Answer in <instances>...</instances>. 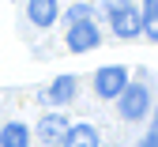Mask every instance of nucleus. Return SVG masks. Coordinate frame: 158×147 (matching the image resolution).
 <instances>
[{
    "label": "nucleus",
    "mask_w": 158,
    "mask_h": 147,
    "mask_svg": "<svg viewBox=\"0 0 158 147\" xmlns=\"http://www.w3.org/2000/svg\"><path fill=\"white\" fill-rule=\"evenodd\" d=\"M117 98H121V117H124V121H139V117H147V110H151V94H147L143 83H128Z\"/></svg>",
    "instance_id": "nucleus-1"
},
{
    "label": "nucleus",
    "mask_w": 158,
    "mask_h": 147,
    "mask_svg": "<svg viewBox=\"0 0 158 147\" xmlns=\"http://www.w3.org/2000/svg\"><path fill=\"white\" fill-rule=\"evenodd\" d=\"M128 87V72L121 68V64H109V68H98V76H94V91L102 94V98H117Z\"/></svg>",
    "instance_id": "nucleus-2"
},
{
    "label": "nucleus",
    "mask_w": 158,
    "mask_h": 147,
    "mask_svg": "<svg viewBox=\"0 0 158 147\" xmlns=\"http://www.w3.org/2000/svg\"><path fill=\"white\" fill-rule=\"evenodd\" d=\"M98 41H102V30L94 27V19H90V23H72V27H68V45H72L75 53L94 49Z\"/></svg>",
    "instance_id": "nucleus-3"
},
{
    "label": "nucleus",
    "mask_w": 158,
    "mask_h": 147,
    "mask_svg": "<svg viewBox=\"0 0 158 147\" xmlns=\"http://www.w3.org/2000/svg\"><path fill=\"white\" fill-rule=\"evenodd\" d=\"M109 23H113V34H117V38H139V34H143V15L135 11L132 4H128L124 11H117Z\"/></svg>",
    "instance_id": "nucleus-4"
},
{
    "label": "nucleus",
    "mask_w": 158,
    "mask_h": 147,
    "mask_svg": "<svg viewBox=\"0 0 158 147\" xmlns=\"http://www.w3.org/2000/svg\"><path fill=\"white\" fill-rule=\"evenodd\" d=\"M68 128L72 124L60 113H49V117H42V124H38V140H42L45 147H60V140L68 136Z\"/></svg>",
    "instance_id": "nucleus-5"
},
{
    "label": "nucleus",
    "mask_w": 158,
    "mask_h": 147,
    "mask_svg": "<svg viewBox=\"0 0 158 147\" xmlns=\"http://www.w3.org/2000/svg\"><path fill=\"white\" fill-rule=\"evenodd\" d=\"M27 15L34 27H53L56 15H60V8H56V0H30L27 4Z\"/></svg>",
    "instance_id": "nucleus-6"
},
{
    "label": "nucleus",
    "mask_w": 158,
    "mask_h": 147,
    "mask_svg": "<svg viewBox=\"0 0 158 147\" xmlns=\"http://www.w3.org/2000/svg\"><path fill=\"white\" fill-rule=\"evenodd\" d=\"M75 91H79L75 87V76H56L45 98H49V106H68V102L75 98Z\"/></svg>",
    "instance_id": "nucleus-7"
},
{
    "label": "nucleus",
    "mask_w": 158,
    "mask_h": 147,
    "mask_svg": "<svg viewBox=\"0 0 158 147\" xmlns=\"http://www.w3.org/2000/svg\"><path fill=\"white\" fill-rule=\"evenodd\" d=\"M102 140H98V132L90 128V124H75V128H68V136L60 140V147H98Z\"/></svg>",
    "instance_id": "nucleus-8"
},
{
    "label": "nucleus",
    "mask_w": 158,
    "mask_h": 147,
    "mask_svg": "<svg viewBox=\"0 0 158 147\" xmlns=\"http://www.w3.org/2000/svg\"><path fill=\"white\" fill-rule=\"evenodd\" d=\"M0 147H30V132H27V124H19V121L4 124V128H0Z\"/></svg>",
    "instance_id": "nucleus-9"
},
{
    "label": "nucleus",
    "mask_w": 158,
    "mask_h": 147,
    "mask_svg": "<svg viewBox=\"0 0 158 147\" xmlns=\"http://www.w3.org/2000/svg\"><path fill=\"white\" fill-rule=\"evenodd\" d=\"M139 15H143V34L151 41H158V0H147V8Z\"/></svg>",
    "instance_id": "nucleus-10"
},
{
    "label": "nucleus",
    "mask_w": 158,
    "mask_h": 147,
    "mask_svg": "<svg viewBox=\"0 0 158 147\" xmlns=\"http://www.w3.org/2000/svg\"><path fill=\"white\" fill-rule=\"evenodd\" d=\"M94 19V8H87V4H72L68 8V23H90Z\"/></svg>",
    "instance_id": "nucleus-11"
},
{
    "label": "nucleus",
    "mask_w": 158,
    "mask_h": 147,
    "mask_svg": "<svg viewBox=\"0 0 158 147\" xmlns=\"http://www.w3.org/2000/svg\"><path fill=\"white\" fill-rule=\"evenodd\" d=\"M128 4H132V0H106V15H109V19H113V15H117V11H124V8H128Z\"/></svg>",
    "instance_id": "nucleus-12"
},
{
    "label": "nucleus",
    "mask_w": 158,
    "mask_h": 147,
    "mask_svg": "<svg viewBox=\"0 0 158 147\" xmlns=\"http://www.w3.org/2000/svg\"><path fill=\"white\" fill-rule=\"evenodd\" d=\"M147 143H151V147H158V113H154V128L147 132Z\"/></svg>",
    "instance_id": "nucleus-13"
},
{
    "label": "nucleus",
    "mask_w": 158,
    "mask_h": 147,
    "mask_svg": "<svg viewBox=\"0 0 158 147\" xmlns=\"http://www.w3.org/2000/svg\"><path fill=\"white\" fill-rule=\"evenodd\" d=\"M135 147H151V143H147V136H143V140H139V143H135Z\"/></svg>",
    "instance_id": "nucleus-14"
}]
</instances>
